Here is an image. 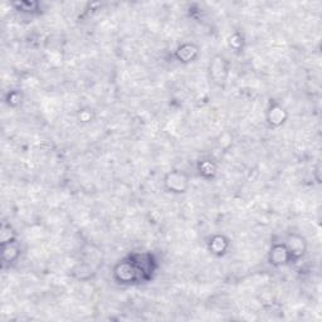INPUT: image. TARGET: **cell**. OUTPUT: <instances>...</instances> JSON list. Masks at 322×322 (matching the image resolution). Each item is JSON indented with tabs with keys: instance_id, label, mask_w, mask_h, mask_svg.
<instances>
[{
	"instance_id": "1",
	"label": "cell",
	"mask_w": 322,
	"mask_h": 322,
	"mask_svg": "<svg viewBox=\"0 0 322 322\" xmlns=\"http://www.w3.org/2000/svg\"><path fill=\"white\" fill-rule=\"evenodd\" d=\"M166 185L169 186L170 190L176 191V193H184L187 186V180L180 172H172V174H169L166 179Z\"/></svg>"
},
{
	"instance_id": "2",
	"label": "cell",
	"mask_w": 322,
	"mask_h": 322,
	"mask_svg": "<svg viewBox=\"0 0 322 322\" xmlns=\"http://www.w3.org/2000/svg\"><path fill=\"white\" fill-rule=\"evenodd\" d=\"M289 251L288 249H286L285 247L282 246H277L273 248L272 251V258H271V263L274 264H281L285 263V261L287 259V255H288Z\"/></svg>"
}]
</instances>
